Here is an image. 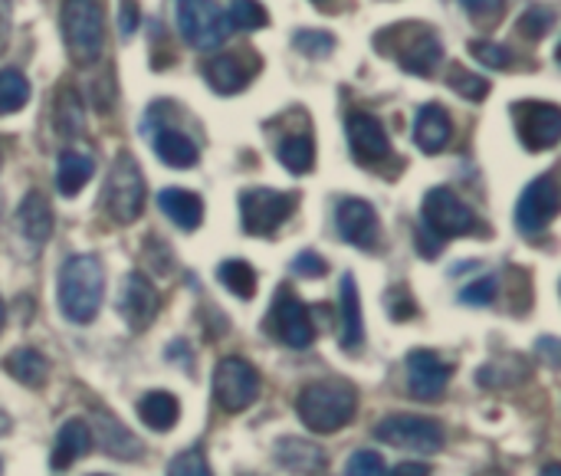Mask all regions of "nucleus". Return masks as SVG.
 I'll return each instance as SVG.
<instances>
[{
    "label": "nucleus",
    "mask_w": 561,
    "mask_h": 476,
    "mask_svg": "<svg viewBox=\"0 0 561 476\" xmlns=\"http://www.w3.org/2000/svg\"><path fill=\"white\" fill-rule=\"evenodd\" d=\"M227 20H230V30H263L270 23V13L260 0H230L227 7Z\"/></svg>",
    "instance_id": "72a5a7b5"
},
{
    "label": "nucleus",
    "mask_w": 561,
    "mask_h": 476,
    "mask_svg": "<svg viewBox=\"0 0 561 476\" xmlns=\"http://www.w3.org/2000/svg\"><path fill=\"white\" fill-rule=\"evenodd\" d=\"M375 46L391 53L398 59V66L414 72V76H431L440 66V59H444L440 36L434 33V26H424V23L391 26L381 36H375Z\"/></svg>",
    "instance_id": "7ed1b4c3"
},
{
    "label": "nucleus",
    "mask_w": 561,
    "mask_h": 476,
    "mask_svg": "<svg viewBox=\"0 0 561 476\" xmlns=\"http://www.w3.org/2000/svg\"><path fill=\"white\" fill-rule=\"evenodd\" d=\"M217 280L237 296V299H253L256 296V270L247 260H224L217 267Z\"/></svg>",
    "instance_id": "2f4dec72"
},
{
    "label": "nucleus",
    "mask_w": 561,
    "mask_h": 476,
    "mask_svg": "<svg viewBox=\"0 0 561 476\" xmlns=\"http://www.w3.org/2000/svg\"><path fill=\"white\" fill-rule=\"evenodd\" d=\"M16 227L23 234L26 243L33 247H43L53 234V211H49V201L39 194V191H30L20 207H16Z\"/></svg>",
    "instance_id": "4be33fe9"
},
{
    "label": "nucleus",
    "mask_w": 561,
    "mask_h": 476,
    "mask_svg": "<svg viewBox=\"0 0 561 476\" xmlns=\"http://www.w3.org/2000/svg\"><path fill=\"white\" fill-rule=\"evenodd\" d=\"M138 23H141V10H138V3H135V0H118V33L128 39V36L138 30Z\"/></svg>",
    "instance_id": "a18cd8bd"
},
{
    "label": "nucleus",
    "mask_w": 561,
    "mask_h": 476,
    "mask_svg": "<svg viewBox=\"0 0 561 476\" xmlns=\"http://www.w3.org/2000/svg\"><path fill=\"white\" fill-rule=\"evenodd\" d=\"M342 349L358 355L365 349V319H362V296L352 273L342 276Z\"/></svg>",
    "instance_id": "5701e85b"
},
{
    "label": "nucleus",
    "mask_w": 561,
    "mask_h": 476,
    "mask_svg": "<svg viewBox=\"0 0 561 476\" xmlns=\"http://www.w3.org/2000/svg\"><path fill=\"white\" fill-rule=\"evenodd\" d=\"M214 398L224 411H247L260 398V372L247 359H220L214 369Z\"/></svg>",
    "instance_id": "9d476101"
},
{
    "label": "nucleus",
    "mask_w": 561,
    "mask_h": 476,
    "mask_svg": "<svg viewBox=\"0 0 561 476\" xmlns=\"http://www.w3.org/2000/svg\"><path fill=\"white\" fill-rule=\"evenodd\" d=\"M345 132H348V145H352V155H355L358 165L375 168V165L391 158V138H388L385 125L375 115L352 112L348 122H345Z\"/></svg>",
    "instance_id": "2eb2a0df"
},
{
    "label": "nucleus",
    "mask_w": 561,
    "mask_h": 476,
    "mask_svg": "<svg viewBox=\"0 0 561 476\" xmlns=\"http://www.w3.org/2000/svg\"><path fill=\"white\" fill-rule=\"evenodd\" d=\"M447 82H450V89H454L457 95H463V99H470V102H483V99L490 95V82H486L483 76L463 69V66H454L450 76H447Z\"/></svg>",
    "instance_id": "f704fd0d"
},
{
    "label": "nucleus",
    "mask_w": 561,
    "mask_h": 476,
    "mask_svg": "<svg viewBox=\"0 0 561 476\" xmlns=\"http://www.w3.org/2000/svg\"><path fill=\"white\" fill-rule=\"evenodd\" d=\"M276 464L289 474L312 476L325 471V451L312 441H302V438H283L276 444Z\"/></svg>",
    "instance_id": "b1692460"
},
{
    "label": "nucleus",
    "mask_w": 561,
    "mask_h": 476,
    "mask_svg": "<svg viewBox=\"0 0 561 476\" xmlns=\"http://www.w3.org/2000/svg\"><path fill=\"white\" fill-rule=\"evenodd\" d=\"M552 26H556V10L552 7H529L519 16V33L526 39H542Z\"/></svg>",
    "instance_id": "e433bc0d"
},
{
    "label": "nucleus",
    "mask_w": 561,
    "mask_h": 476,
    "mask_svg": "<svg viewBox=\"0 0 561 476\" xmlns=\"http://www.w3.org/2000/svg\"><path fill=\"white\" fill-rule=\"evenodd\" d=\"M7 431H10V418H7V415L0 411V438H3Z\"/></svg>",
    "instance_id": "8fccbe9b"
},
{
    "label": "nucleus",
    "mask_w": 561,
    "mask_h": 476,
    "mask_svg": "<svg viewBox=\"0 0 561 476\" xmlns=\"http://www.w3.org/2000/svg\"><path fill=\"white\" fill-rule=\"evenodd\" d=\"M168 476H214L207 467V457L201 447H191L184 454H178L171 464H168Z\"/></svg>",
    "instance_id": "4c0bfd02"
},
{
    "label": "nucleus",
    "mask_w": 561,
    "mask_h": 476,
    "mask_svg": "<svg viewBox=\"0 0 561 476\" xmlns=\"http://www.w3.org/2000/svg\"><path fill=\"white\" fill-rule=\"evenodd\" d=\"M174 16L184 43L204 53L217 49L233 33L227 20V7H220L217 0H174Z\"/></svg>",
    "instance_id": "423d86ee"
},
{
    "label": "nucleus",
    "mask_w": 561,
    "mask_h": 476,
    "mask_svg": "<svg viewBox=\"0 0 561 476\" xmlns=\"http://www.w3.org/2000/svg\"><path fill=\"white\" fill-rule=\"evenodd\" d=\"M470 53H473L483 66H490V69H506V66L513 63V53H510L506 46H500V43H490V39H473V43H470Z\"/></svg>",
    "instance_id": "58836bf2"
},
{
    "label": "nucleus",
    "mask_w": 561,
    "mask_h": 476,
    "mask_svg": "<svg viewBox=\"0 0 561 476\" xmlns=\"http://www.w3.org/2000/svg\"><path fill=\"white\" fill-rule=\"evenodd\" d=\"M158 309H161V296L148 283V276L128 273L125 283H122V293H118V313L128 322V329H135V332L148 329L154 322Z\"/></svg>",
    "instance_id": "f3484780"
},
{
    "label": "nucleus",
    "mask_w": 561,
    "mask_h": 476,
    "mask_svg": "<svg viewBox=\"0 0 561 476\" xmlns=\"http://www.w3.org/2000/svg\"><path fill=\"white\" fill-rule=\"evenodd\" d=\"M460 3H463V10H467L477 23H483V26L496 23V20L503 16V7H506V0H460Z\"/></svg>",
    "instance_id": "37998d69"
},
{
    "label": "nucleus",
    "mask_w": 561,
    "mask_h": 476,
    "mask_svg": "<svg viewBox=\"0 0 561 476\" xmlns=\"http://www.w3.org/2000/svg\"><path fill=\"white\" fill-rule=\"evenodd\" d=\"M316 3H325V0H316Z\"/></svg>",
    "instance_id": "864d4df0"
},
{
    "label": "nucleus",
    "mask_w": 561,
    "mask_h": 476,
    "mask_svg": "<svg viewBox=\"0 0 561 476\" xmlns=\"http://www.w3.org/2000/svg\"><path fill=\"white\" fill-rule=\"evenodd\" d=\"M424 230L431 237H437L440 243L450 237H470L473 230H480V220L473 214V207L467 201H460L450 188H434L424 194Z\"/></svg>",
    "instance_id": "6e6552de"
},
{
    "label": "nucleus",
    "mask_w": 561,
    "mask_h": 476,
    "mask_svg": "<svg viewBox=\"0 0 561 476\" xmlns=\"http://www.w3.org/2000/svg\"><path fill=\"white\" fill-rule=\"evenodd\" d=\"M375 438L391 447H404L414 454H440L444 451V428L421 415H391L375 428Z\"/></svg>",
    "instance_id": "1a4fd4ad"
},
{
    "label": "nucleus",
    "mask_w": 561,
    "mask_h": 476,
    "mask_svg": "<svg viewBox=\"0 0 561 476\" xmlns=\"http://www.w3.org/2000/svg\"><path fill=\"white\" fill-rule=\"evenodd\" d=\"M89 451H92V431H89L85 421L72 418V421H66V424L59 428V434H56V444H53V454H49V467H53L56 474H62V471H69L79 457H85Z\"/></svg>",
    "instance_id": "412c9836"
},
{
    "label": "nucleus",
    "mask_w": 561,
    "mask_h": 476,
    "mask_svg": "<svg viewBox=\"0 0 561 476\" xmlns=\"http://www.w3.org/2000/svg\"><path fill=\"white\" fill-rule=\"evenodd\" d=\"M276 158L289 174H309L316 168V141L309 132H293L276 145Z\"/></svg>",
    "instance_id": "c85d7f7f"
},
{
    "label": "nucleus",
    "mask_w": 561,
    "mask_h": 476,
    "mask_svg": "<svg viewBox=\"0 0 561 476\" xmlns=\"http://www.w3.org/2000/svg\"><path fill=\"white\" fill-rule=\"evenodd\" d=\"M30 102V82L20 69H0V115H13Z\"/></svg>",
    "instance_id": "473e14b6"
},
{
    "label": "nucleus",
    "mask_w": 561,
    "mask_h": 476,
    "mask_svg": "<svg viewBox=\"0 0 561 476\" xmlns=\"http://www.w3.org/2000/svg\"><path fill=\"white\" fill-rule=\"evenodd\" d=\"M56 296H59V309L69 322L89 326L99 316L102 296H105V270H102L99 257H92V253L69 257L59 270Z\"/></svg>",
    "instance_id": "f257e3e1"
},
{
    "label": "nucleus",
    "mask_w": 561,
    "mask_h": 476,
    "mask_svg": "<svg viewBox=\"0 0 561 476\" xmlns=\"http://www.w3.org/2000/svg\"><path fill=\"white\" fill-rule=\"evenodd\" d=\"M299 197L293 191L250 188L240 194V224L250 237H273L296 211Z\"/></svg>",
    "instance_id": "0eeeda50"
},
{
    "label": "nucleus",
    "mask_w": 561,
    "mask_h": 476,
    "mask_svg": "<svg viewBox=\"0 0 561 476\" xmlns=\"http://www.w3.org/2000/svg\"><path fill=\"white\" fill-rule=\"evenodd\" d=\"M293 273L296 276H306V280H319L329 273V263L316 253V250H302L296 260H293Z\"/></svg>",
    "instance_id": "c03bdc74"
},
{
    "label": "nucleus",
    "mask_w": 561,
    "mask_h": 476,
    "mask_svg": "<svg viewBox=\"0 0 561 476\" xmlns=\"http://www.w3.org/2000/svg\"><path fill=\"white\" fill-rule=\"evenodd\" d=\"M296 411L312 434H335L355 421L358 395L345 382H312L299 392Z\"/></svg>",
    "instance_id": "f03ea898"
},
{
    "label": "nucleus",
    "mask_w": 561,
    "mask_h": 476,
    "mask_svg": "<svg viewBox=\"0 0 561 476\" xmlns=\"http://www.w3.org/2000/svg\"><path fill=\"white\" fill-rule=\"evenodd\" d=\"M3 372L26 388H43L49 382V362L36 349H16L13 355H7Z\"/></svg>",
    "instance_id": "bb28decb"
},
{
    "label": "nucleus",
    "mask_w": 561,
    "mask_h": 476,
    "mask_svg": "<svg viewBox=\"0 0 561 476\" xmlns=\"http://www.w3.org/2000/svg\"><path fill=\"white\" fill-rule=\"evenodd\" d=\"M450 135H454V122H450V112L440 105V102H431L417 112V122H414V141L424 155H437L450 145Z\"/></svg>",
    "instance_id": "aec40b11"
},
{
    "label": "nucleus",
    "mask_w": 561,
    "mask_h": 476,
    "mask_svg": "<svg viewBox=\"0 0 561 476\" xmlns=\"http://www.w3.org/2000/svg\"><path fill=\"white\" fill-rule=\"evenodd\" d=\"M417 250H421V253H424V257L431 260V257H437V253L444 250V243H440L437 237H431V234H427V230L421 227V230H417Z\"/></svg>",
    "instance_id": "49530a36"
},
{
    "label": "nucleus",
    "mask_w": 561,
    "mask_h": 476,
    "mask_svg": "<svg viewBox=\"0 0 561 476\" xmlns=\"http://www.w3.org/2000/svg\"><path fill=\"white\" fill-rule=\"evenodd\" d=\"M335 227L345 243L358 250H375L378 247V214L368 201L362 197H342L335 207Z\"/></svg>",
    "instance_id": "dca6fc26"
},
{
    "label": "nucleus",
    "mask_w": 561,
    "mask_h": 476,
    "mask_svg": "<svg viewBox=\"0 0 561 476\" xmlns=\"http://www.w3.org/2000/svg\"><path fill=\"white\" fill-rule=\"evenodd\" d=\"M102 204H105V214L122 227H128L141 217V211H145V174L128 151L115 155V161L108 168L105 191H102Z\"/></svg>",
    "instance_id": "39448f33"
},
{
    "label": "nucleus",
    "mask_w": 561,
    "mask_h": 476,
    "mask_svg": "<svg viewBox=\"0 0 561 476\" xmlns=\"http://www.w3.org/2000/svg\"><path fill=\"white\" fill-rule=\"evenodd\" d=\"M385 303H388V313H391L394 322H411L417 316V303H414V296L404 286L388 290V299Z\"/></svg>",
    "instance_id": "79ce46f5"
},
{
    "label": "nucleus",
    "mask_w": 561,
    "mask_h": 476,
    "mask_svg": "<svg viewBox=\"0 0 561 476\" xmlns=\"http://www.w3.org/2000/svg\"><path fill=\"white\" fill-rule=\"evenodd\" d=\"M256 69H260V63L247 66L243 56H237V53H220V56H210V59L204 63V79H207V86H210L214 92H220V95H237V92H243V89L250 86V79H253Z\"/></svg>",
    "instance_id": "a211bd4d"
},
{
    "label": "nucleus",
    "mask_w": 561,
    "mask_h": 476,
    "mask_svg": "<svg viewBox=\"0 0 561 476\" xmlns=\"http://www.w3.org/2000/svg\"><path fill=\"white\" fill-rule=\"evenodd\" d=\"M348 476H385V457L378 451H358L345 464Z\"/></svg>",
    "instance_id": "a19ab883"
},
{
    "label": "nucleus",
    "mask_w": 561,
    "mask_h": 476,
    "mask_svg": "<svg viewBox=\"0 0 561 476\" xmlns=\"http://www.w3.org/2000/svg\"><path fill=\"white\" fill-rule=\"evenodd\" d=\"M293 46H296L302 56H309V59H325V56L335 49V36L325 33V30H296Z\"/></svg>",
    "instance_id": "c9c22d12"
},
{
    "label": "nucleus",
    "mask_w": 561,
    "mask_h": 476,
    "mask_svg": "<svg viewBox=\"0 0 561 476\" xmlns=\"http://www.w3.org/2000/svg\"><path fill=\"white\" fill-rule=\"evenodd\" d=\"M385 476H431V467H424V464H398L394 471H385Z\"/></svg>",
    "instance_id": "de8ad7c7"
},
{
    "label": "nucleus",
    "mask_w": 561,
    "mask_h": 476,
    "mask_svg": "<svg viewBox=\"0 0 561 476\" xmlns=\"http://www.w3.org/2000/svg\"><path fill=\"white\" fill-rule=\"evenodd\" d=\"M138 415H141L145 428L164 434V431H171V428L178 424V418H181V401H178L174 395H168V392H148V395L138 401Z\"/></svg>",
    "instance_id": "cd10ccee"
},
{
    "label": "nucleus",
    "mask_w": 561,
    "mask_h": 476,
    "mask_svg": "<svg viewBox=\"0 0 561 476\" xmlns=\"http://www.w3.org/2000/svg\"><path fill=\"white\" fill-rule=\"evenodd\" d=\"M0 161H3V158H0Z\"/></svg>",
    "instance_id": "6e6d98bb"
},
{
    "label": "nucleus",
    "mask_w": 561,
    "mask_h": 476,
    "mask_svg": "<svg viewBox=\"0 0 561 476\" xmlns=\"http://www.w3.org/2000/svg\"><path fill=\"white\" fill-rule=\"evenodd\" d=\"M10 0H0V43L7 39V30H10Z\"/></svg>",
    "instance_id": "09e8293b"
},
{
    "label": "nucleus",
    "mask_w": 561,
    "mask_h": 476,
    "mask_svg": "<svg viewBox=\"0 0 561 476\" xmlns=\"http://www.w3.org/2000/svg\"><path fill=\"white\" fill-rule=\"evenodd\" d=\"M559 184H556V174H542L536 178L519 204H516V227L526 234V237H536L542 230H549V224L559 217Z\"/></svg>",
    "instance_id": "ddd939ff"
},
{
    "label": "nucleus",
    "mask_w": 561,
    "mask_h": 476,
    "mask_svg": "<svg viewBox=\"0 0 561 476\" xmlns=\"http://www.w3.org/2000/svg\"><path fill=\"white\" fill-rule=\"evenodd\" d=\"M516 135L529 151H549L561 138V109L552 102H516Z\"/></svg>",
    "instance_id": "9b49d317"
},
{
    "label": "nucleus",
    "mask_w": 561,
    "mask_h": 476,
    "mask_svg": "<svg viewBox=\"0 0 561 476\" xmlns=\"http://www.w3.org/2000/svg\"><path fill=\"white\" fill-rule=\"evenodd\" d=\"M59 26H62L69 59L76 66H89L99 59L102 43H105V13L99 0H62Z\"/></svg>",
    "instance_id": "20e7f679"
},
{
    "label": "nucleus",
    "mask_w": 561,
    "mask_h": 476,
    "mask_svg": "<svg viewBox=\"0 0 561 476\" xmlns=\"http://www.w3.org/2000/svg\"><path fill=\"white\" fill-rule=\"evenodd\" d=\"M266 329L289 349H309L316 342V332H319L309 306L302 299H296L289 290H283L279 299L273 303Z\"/></svg>",
    "instance_id": "f8f14e48"
},
{
    "label": "nucleus",
    "mask_w": 561,
    "mask_h": 476,
    "mask_svg": "<svg viewBox=\"0 0 561 476\" xmlns=\"http://www.w3.org/2000/svg\"><path fill=\"white\" fill-rule=\"evenodd\" d=\"M158 207L164 211V217L181 227V230H197L204 224V201L194 191L184 188H164L158 194Z\"/></svg>",
    "instance_id": "393cba45"
},
{
    "label": "nucleus",
    "mask_w": 561,
    "mask_h": 476,
    "mask_svg": "<svg viewBox=\"0 0 561 476\" xmlns=\"http://www.w3.org/2000/svg\"><path fill=\"white\" fill-rule=\"evenodd\" d=\"M450 375H454V369L437 352L417 349L408 355V392L417 401H440L447 395Z\"/></svg>",
    "instance_id": "4468645a"
},
{
    "label": "nucleus",
    "mask_w": 561,
    "mask_h": 476,
    "mask_svg": "<svg viewBox=\"0 0 561 476\" xmlns=\"http://www.w3.org/2000/svg\"><path fill=\"white\" fill-rule=\"evenodd\" d=\"M0 467H3V461H0ZM0 476H3V474H0Z\"/></svg>",
    "instance_id": "5fc2aeb1"
},
{
    "label": "nucleus",
    "mask_w": 561,
    "mask_h": 476,
    "mask_svg": "<svg viewBox=\"0 0 561 476\" xmlns=\"http://www.w3.org/2000/svg\"><path fill=\"white\" fill-rule=\"evenodd\" d=\"M3 322H7V306H3V299H0V332H3Z\"/></svg>",
    "instance_id": "3c124183"
},
{
    "label": "nucleus",
    "mask_w": 561,
    "mask_h": 476,
    "mask_svg": "<svg viewBox=\"0 0 561 476\" xmlns=\"http://www.w3.org/2000/svg\"><path fill=\"white\" fill-rule=\"evenodd\" d=\"M95 424H99V438L105 444V454L108 457H118V461H135L141 454V444L135 441V434L128 428H122L115 418H108L105 411L95 415Z\"/></svg>",
    "instance_id": "c756f323"
},
{
    "label": "nucleus",
    "mask_w": 561,
    "mask_h": 476,
    "mask_svg": "<svg viewBox=\"0 0 561 476\" xmlns=\"http://www.w3.org/2000/svg\"><path fill=\"white\" fill-rule=\"evenodd\" d=\"M85 125V105L76 95V89H59L56 92V132L66 138H76Z\"/></svg>",
    "instance_id": "7c9ffc66"
},
{
    "label": "nucleus",
    "mask_w": 561,
    "mask_h": 476,
    "mask_svg": "<svg viewBox=\"0 0 561 476\" xmlns=\"http://www.w3.org/2000/svg\"><path fill=\"white\" fill-rule=\"evenodd\" d=\"M92 171H95V161L89 155L62 151L59 161H56V188H59V194L62 197H76L85 188V181L92 178Z\"/></svg>",
    "instance_id": "a878e982"
},
{
    "label": "nucleus",
    "mask_w": 561,
    "mask_h": 476,
    "mask_svg": "<svg viewBox=\"0 0 561 476\" xmlns=\"http://www.w3.org/2000/svg\"><path fill=\"white\" fill-rule=\"evenodd\" d=\"M496 290H500L496 276L473 280L470 286H463V290H460V303H463V306H490V303L496 299Z\"/></svg>",
    "instance_id": "ea45409f"
},
{
    "label": "nucleus",
    "mask_w": 561,
    "mask_h": 476,
    "mask_svg": "<svg viewBox=\"0 0 561 476\" xmlns=\"http://www.w3.org/2000/svg\"><path fill=\"white\" fill-rule=\"evenodd\" d=\"M542 476H561V471L556 467V464H552V467H546V474H542Z\"/></svg>",
    "instance_id": "603ef678"
},
{
    "label": "nucleus",
    "mask_w": 561,
    "mask_h": 476,
    "mask_svg": "<svg viewBox=\"0 0 561 476\" xmlns=\"http://www.w3.org/2000/svg\"><path fill=\"white\" fill-rule=\"evenodd\" d=\"M141 132L151 135V148H154V155H158L168 168L184 171V168H194V165H197L201 151H197V145H194L181 128H171V125H148V128H141Z\"/></svg>",
    "instance_id": "6ab92c4d"
}]
</instances>
